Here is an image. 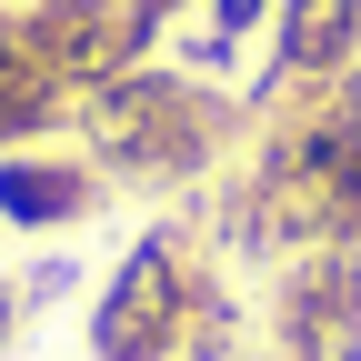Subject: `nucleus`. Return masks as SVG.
I'll list each match as a JSON object with an SVG mask.
<instances>
[{"instance_id": "1", "label": "nucleus", "mask_w": 361, "mask_h": 361, "mask_svg": "<svg viewBox=\"0 0 361 361\" xmlns=\"http://www.w3.org/2000/svg\"><path fill=\"white\" fill-rule=\"evenodd\" d=\"M251 101L221 80H191L180 61H130L111 80H90L71 101V141L80 161L111 180H141V191H201V180L251 141Z\"/></svg>"}, {"instance_id": "2", "label": "nucleus", "mask_w": 361, "mask_h": 361, "mask_svg": "<svg viewBox=\"0 0 361 361\" xmlns=\"http://www.w3.org/2000/svg\"><path fill=\"white\" fill-rule=\"evenodd\" d=\"M211 261L191 241V221H141V241L111 261V281L90 291V361H180L191 341V311H201Z\"/></svg>"}, {"instance_id": "3", "label": "nucleus", "mask_w": 361, "mask_h": 361, "mask_svg": "<svg viewBox=\"0 0 361 361\" xmlns=\"http://www.w3.org/2000/svg\"><path fill=\"white\" fill-rule=\"evenodd\" d=\"M0 11L20 20L30 71H51L71 101H80L90 80L130 71V61H161V40H171L141 0H0Z\"/></svg>"}, {"instance_id": "4", "label": "nucleus", "mask_w": 361, "mask_h": 361, "mask_svg": "<svg viewBox=\"0 0 361 361\" xmlns=\"http://www.w3.org/2000/svg\"><path fill=\"white\" fill-rule=\"evenodd\" d=\"M271 361H361V251H291L271 281Z\"/></svg>"}, {"instance_id": "5", "label": "nucleus", "mask_w": 361, "mask_h": 361, "mask_svg": "<svg viewBox=\"0 0 361 361\" xmlns=\"http://www.w3.org/2000/svg\"><path fill=\"white\" fill-rule=\"evenodd\" d=\"M341 71H361V0H281V11H271V40H261V80L241 90V101L261 121L281 90L341 80Z\"/></svg>"}, {"instance_id": "6", "label": "nucleus", "mask_w": 361, "mask_h": 361, "mask_svg": "<svg viewBox=\"0 0 361 361\" xmlns=\"http://www.w3.org/2000/svg\"><path fill=\"white\" fill-rule=\"evenodd\" d=\"M111 201V180L80 151H0V221L11 231H71Z\"/></svg>"}, {"instance_id": "7", "label": "nucleus", "mask_w": 361, "mask_h": 361, "mask_svg": "<svg viewBox=\"0 0 361 361\" xmlns=\"http://www.w3.org/2000/svg\"><path fill=\"white\" fill-rule=\"evenodd\" d=\"M61 130H71V90L51 71L11 61V71H0V151H51Z\"/></svg>"}, {"instance_id": "8", "label": "nucleus", "mask_w": 361, "mask_h": 361, "mask_svg": "<svg viewBox=\"0 0 361 361\" xmlns=\"http://www.w3.org/2000/svg\"><path fill=\"white\" fill-rule=\"evenodd\" d=\"M271 11H281V0H201V30L221 51H251V40H271Z\"/></svg>"}, {"instance_id": "9", "label": "nucleus", "mask_w": 361, "mask_h": 361, "mask_svg": "<svg viewBox=\"0 0 361 361\" xmlns=\"http://www.w3.org/2000/svg\"><path fill=\"white\" fill-rule=\"evenodd\" d=\"M71 281H80V261H61V251H51V261H30V271H20L11 291H20V311H40V301H61Z\"/></svg>"}, {"instance_id": "10", "label": "nucleus", "mask_w": 361, "mask_h": 361, "mask_svg": "<svg viewBox=\"0 0 361 361\" xmlns=\"http://www.w3.org/2000/svg\"><path fill=\"white\" fill-rule=\"evenodd\" d=\"M20 322H30V311H20V291H11V281H0V351H11V341H20Z\"/></svg>"}, {"instance_id": "11", "label": "nucleus", "mask_w": 361, "mask_h": 361, "mask_svg": "<svg viewBox=\"0 0 361 361\" xmlns=\"http://www.w3.org/2000/svg\"><path fill=\"white\" fill-rule=\"evenodd\" d=\"M141 11H151V20H161V30H171V20H180V11H201V0H141Z\"/></svg>"}]
</instances>
